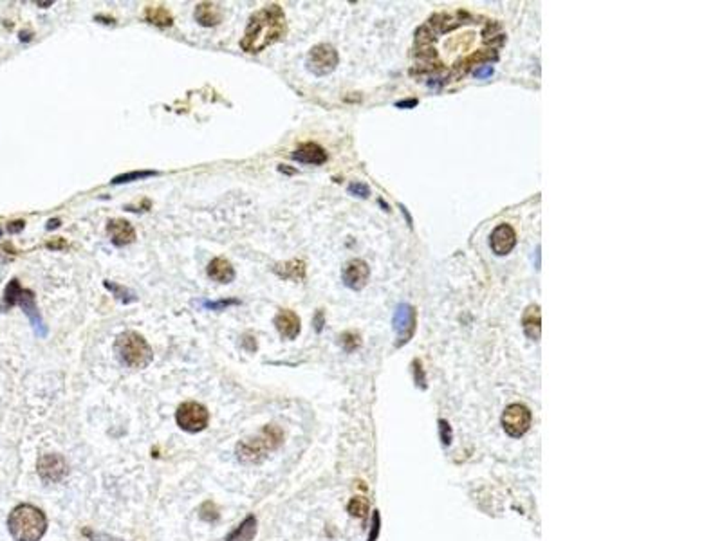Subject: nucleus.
<instances>
[{
    "label": "nucleus",
    "instance_id": "nucleus-1",
    "mask_svg": "<svg viewBox=\"0 0 722 541\" xmlns=\"http://www.w3.org/2000/svg\"><path fill=\"white\" fill-rule=\"evenodd\" d=\"M504 35L493 20L466 11L439 13L415 36V69L439 87L459 80L475 63L495 60Z\"/></svg>",
    "mask_w": 722,
    "mask_h": 541
},
{
    "label": "nucleus",
    "instance_id": "nucleus-2",
    "mask_svg": "<svg viewBox=\"0 0 722 541\" xmlns=\"http://www.w3.org/2000/svg\"><path fill=\"white\" fill-rule=\"evenodd\" d=\"M285 33H288V24H285L284 11L278 4H269L251 16L243 40H240V47L246 53H260L265 47L278 42Z\"/></svg>",
    "mask_w": 722,
    "mask_h": 541
},
{
    "label": "nucleus",
    "instance_id": "nucleus-3",
    "mask_svg": "<svg viewBox=\"0 0 722 541\" xmlns=\"http://www.w3.org/2000/svg\"><path fill=\"white\" fill-rule=\"evenodd\" d=\"M8 529L15 541H40L47 530V518L39 507L22 503L9 512Z\"/></svg>",
    "mask_w": 722,
    "mask_h": 541
},
{
    "label": "nucleus",
    "instance_id": "nucleus-4",
    "mask_svg": "<svg viewBox=\"0 0 722 541\" xmlns=\"http://www.w3.org/2000/svg\"><path fill=\"white\" fill-rule=\"evenodd\" d=\"M282 442H284V433H282L280 428L268 424L257 437L238 442L235 453H237L238 462H243V464H260L268 458L269 453H273L275 449L280 448Z\"/></svg>",
    "mask_w": 722,
    "mask_h": 541
},
{
    "label": "nucleus",
    "instance_id": "nucleus-5",
    "mask_svg": "<svg viewBox=\"0 0 722 541\" xmlns=\"http://www.w3.org/2000/svg\"><path fill=\"white\" fill-rule=\"evenodd\" d=\"M114 350L118 354L119 361L123 365H127L128 369H145V366L150 365V361L154 359V352H152L150 345L146 343V339L141 334H138V332H134V330L119 334L118 339H116Z\"/></svg>",
    "mask_w": 722,
    "mask_h": 541
},
{
    "label": "nucleus",
    "instance_id": "nucleus-6",
    "mask_svg": "<svg viewBox=\"0 0 722 541\" xmlns=\"http://www.w3.org/2000/svg\"><path fill=\"white\" fill-rule=\"evenodd\" d=\"M15 305H20V307H22V311L26 312V316L29 318V321H31L36 334H39L40 338H44V336L47 334V326L44 325L42 316H40L39 309H36L35 294H33V291H29V289H22L19 280L9 282L8 287H6L4 291V299H2V309H4V311L15 307Z\"/></svg>",
    "mask_w": 722,
    "mask_h": 541
},
{
    "label": "nucleus",
    "instance_id": "nucleus-7",
    "mask_svg": "<svg viewBox=\"0 0 722 541\" xmlns=\"http://www.w3.org/2000/svg\"><path fill=\"white\" fill-rule=\"evenodd\" d=\"M176 421L180 430L188 431V433H197V431L206 430L208 423H210V411L203 404L190 401V403L180 404L177 408Z\"/></svg>",
    "mask_w": 722,
    "mask_h": 541
},
{
    "label": "nucleus",
    "instance_id": "nucleus-8",
    "mask_svg": "<svg viewBox=\"0 0 722 541\" xmlns=\"http://www.w3.org/2000/svg\"><path fill=\"white\" fill-rule=\"evenodd\" d=\"M305 66L315 76H327L338 66V53L329 43H318L309 51Z\"/></svg>",
    "mask_w": 722,
    "mask_h": 541
},
{
    "label": "nucleus",
    "instance_id": "nucleus-9",
    "mask_svg": "<svg viewBox=\"0 0 722 541\" xmlns=\"http://www.w3.org/2000/svg\"><path fill=\"white\" fill-rule=\"evenodd\" d=\"M502 426L511 437H522L531 426V411L524 404H509L502 415Z\"/></svg>",
    "mask_w": 722,
    "mask_h": 541
},
{
    "label": "nucleus",
    "instance_id": "nucleus-10",
    "mask_svg": "<svg viewBox=\"0 0 722 541\" xmlns=\"http://www.w3.org/2000/svg\"><path fill=\"white\" fill-rule=\"evenodd\" d=\"M39 475L47 484H56L67 475V462L60 455H42L39 458Z\"/></svg>",
    "mask_w": 722,
    "mask_h": 541
},
{
    "label": "nucleus",
    "instance_id": "nucleus-11",
    "mask_svg": "<svg viewBox=\"0 0 722 541\" xmlns=\"http://www.w3.org/2000/svg\"><path fill=\"white\" fill-rule=\"evenodd\" d=\"M394 329L397 332V345H403L412 338L415 330V309L408 304H401L394 312Z\"/></svg>",
    "mask_w": 722,
    "mask_h": 541
},
{
    "label": "nucleus",
    "instance_id": "nucleus-12",
    "mask_svg": "<svg viewBox=\"0 0 722 541\" xmlns=\"http://www.w3.org/2000/svg\"><path fill=\"white\" fill-rule=\"evenodd\" d=\"M370 277V269L369 265L363 260H350L347 262V265L343 267V284L347 285L352 291H361L365 287L367 282H369Z\"/></svg>",
    "mask_w": 722,
    "mask_h": 541
},
{
    "label": "nucleus",
    "instance_id": "nucleus-13",
    "mask_svg": "<svg viewBox=\"0 0 722 541\" xmlns=\"http://www.w3.org/2000/svg\"><path fill=\"white\" fill-rule=\"evenodd\" d=\"M517 244V233L515 230L509 226V224H500L493 230L492 238H489V246H492L493 253L499 254V257H504V254L509 253Z\"/></svg>",
    "mask_w": 722,
    "mask_h": 541
},
{
    "label": "nucleus",
    "instance_id": "nucleus-14",
    "mask_svg": "<svg viewBox=\"0 0 722 541\" xmlns=\"http://www.w3.org/2000/svg\"><path fill=\"white\" fill-rule=\"evenodd\" d=\"M107 233L111 237V242L118 247L128 246V244H132L136 240L134 226L125 219L108 220Z\"/></svg>",
    "mask_w": 722,
    "mask_h": 541
},
{
    "label": "nucleus",
    "instance_id": "nucleus-15",
    "mask_svg": "<svg viewBox=\"0 0 722 541\" xmlns=\"http://www.w3.org/2000/svg\"><path fill=\"white\" fill-rule=\"evenodd\" d=\"M293 159L304 165H323L327 161V152L316 143H305L293 152Z\"/></svg>",
    "mask_w": 722,
    "mask_h": 541
},
{
    "label": "nucleus",
    "instance_id": "nucleus-16",
    "mask_svg": "<svg viewBox=\"0 0 722 541\" xmlns=\"http://www.w3.org/2000/svg\"><path fill=\"white\" fill-rule=\"evenodd\" d=\"M275 326L284 339H295L300 334V318L293 311H280L275 318Z\"/></svg>",
    "mask_w": 722,
    "mask_h": 541
},
{
    "label": "nucleus",
    "instance_id": "nucleus-17",
    "mask_svg": "<svg viewBox=\"0 0 722 541\" xmlns=\"http://www.w3.org/2000/svg\"><path fill=\"white\" fill-rule=\"evenodd\" d=\"M208 277L219 282V284H230V282L235 280V269L224 258H213L210 262V265H208Z\"/></svg>",
    "mask_w": 722,
    "mask_h": 541
},
{
    "label": "nucleus",
    "instance_id": "nucleus-18",
    "mask_svg": "<svg viewBox=\"0 0 722 541\" xmlns=\"http://www.w3.org/2000/svg\"><path fill=\"white\" fill-rule=\"evenodd\" d=\"M195 20L204 27H213L223 20V9L220 6L212 2H200L195 8Z\"/></svg>",
    "mask_w": 722,
    "mask_h": 541
},
{
    "label": "nucleus",
    "instance_id": "nucleus-19",
    "mask_svg": "<svg viewBox=\"0 0 722 541\" xmlns=\"http://www.w3.org/2000/svg\"><path fill=\"white\" fill-rule=\"evenodd\" d=\"M524 332L529 339L538 341L540 339V307L538 305H529L524 312L522 318Z\"/></svg>",
    "mask_w": 722,
    "mask_h": 541
},
{
    "label": "nucleus",
    "instance_id": "nucleus-20",
    "mask_svg": "<svg viewBox=\"0 0 722 541\" xmlns=\"http://www.w3.org/2000/svg\"><path fill=\"white\" fill-rule=\"evenodd\" d=\"M255 536H257V518L250 515L237 529L228 534L226 541H253Z\"/></svg>",
    "mask_w": 722,
    "mask_h": 541
},
{
    "label": "nucleus",
    "instance_id": "nucleus-21",
    "mask_svg": "<svg viewBox=\"0 0 722 541\" xmlns=\"http://www.w3.org/2000/svg\"><path fill=\"white\" fill-rule=\"evenodd\" d=\"M275 273L282 278H288V280H302L305 277V265L304 262L300 260H291L288 264H282L275 267Z\"/></svg>",
    "mask_w": 722,
    "mask_h": 541
},
{
    "label": "nucleus",
    "instance_id": "nucleus-22",
    "mask_svg": "<svg viewBox=\"0 0 722 541\" xmlns=\"http://www.w3.org/2000/svg\"><path fill=\"white\" fill-rule=\"evenodd\" d=\"M145 19H146V22L154 24V26H159V27L172 26V22H173L170 11L166 8H163V6H150V8H146Z\"/></svg>",
    "mask_w": 722,
    "mask_h": 541
},
{
    "label": "nucleus",
    "instance_id": "nucleus-23",
    "mask_svg": "<svg viewBox=\"0 0 722 541\" xmlns=\"http://www.w3.org/2000/svg\"><path fill=\"white\" fill-rule=\"evenodd\" d=\"M105 287H107L108 291L114 292L116 298H118L119 302H123V304H132V302H136V296L132 294L128 289L121 287V285H116L112 284V282H105Z\"/></svg>",
    "mask_w": 722,
    "mask_h": 541
},
{
    "label": "nucleus",
    "instance_id": "nucleus-24",
    "mask_svg": "<svg viewBox=\"0 0 722 541\" xmlns=\"http://www.w3.org/2000/svg\"><path fill=\"white\" fill-rule=\"evenodd\" d=\"M369 510V502L365 498H352L349 503V512L356 518H365Z\"/></svg>",
    "mask_w": 722,
    "mask_h": 541
},
{
    "label": "nucleus",
    "instance_id": "nucleus-25",
    "mask_svg": "<svg viewBox=\"0 0 722 541\" xmlns=\"http://www.w3.org/2000/svg\"><path fill=\"white\" fill-rule=\"evenodd\" d=\"M152 175H158V173L150 172V170H145V172H131V173H123V175H118L114 180H112V182H114V185H123V182H132V180L146 179V177H152Z\"/></svg>",
    "mask_w": 722,
    "mask_h": 541
},
{
    "label": "nucleus",
    "instance_id": "nucleus-26",
    "mask_svg": "<svg viewBox=\"0 0 722 541\" xmlns=\"http://www.w3.org/2000/svg\"><path fill=\"white\" fill-rule=\"evenodd\" d=\"M199 516L204 520V522L215 523L217 520H219V512H217L215 503H212V502L203 503V507H200V510H199Z\"/></svg>",
    "mask_w": 722,
    "mask_h": 541
},
{
    "label": "nucleus",
    "instance_id": "nucleus-27",
    "mask_svg": "<svg viewBox=\"0 0 722 541\" xmlns=\"http://www.w3.org/2000/svg\"><path fill=\"white\" fill-rule=\"evenodd\" d=\"M342 343L343 346H345L347 352H352V350H356L357 346H360V336L352 334V332H347V334L342 336Z\"/></svg>",
    "mask_w": 722,
    "mask_h": 541
},
{
    "label": "nucleus",
    "instance_id": "nucleus-28",
    "mask_svg": "<svg viewBox=\"0 0 722 541\" xmlns=\"http://www.w3.org/2000/svg\"><path fill=\"white\" fill-rule=\"evenodd\" d=\"M349 193L354 197H363L365 199V197L370 195V188L367 185H363V182H352L349 186Z\"/></svg>",
    "mask_w": 722,
    "mask_h": 541
},
{
    "label": "nucleus",
    "instance_id": "nucleus-29",
    "mask_svg": "<svg viewBox=\"0 0 722 541\" xmlns=\"http://www.w3.org/2000/svg\"><path fill=\"white\" fill-rule=\"evenodd\" d=\"M493 73H495V69H493V66H489V63H484V66L477 67V69L473 71L475 78H479V80H486V78L493 76Z\"/></svg>",
    "mask_w": 722,
    "mask_h": 541
},
{
    "label": "nucleus",
    "instance_id": "nucleus-30",
    "mask_svg": "<svg viewBox=\"0 0 722 541\" xmlns=\"http://www.w3.org/2000/svg\"><path fill=\"white\" fill-rule=\"evenodd\" d=\"M237 304H238L237 299H220V302H215V304H213V302H206L204 307L212 309V311H220V309H226L228 305H237Z\"/></svg>",
    "mask_w": 722,
    "mask_h": 541
},
{
    "label": "nucleus",
    "instance_id": "nucleus-31",
    "mask_svg": "<svg viewBox=\"0 0 722 541\" xmlns=\"http://www.w3.org/2000/svg\"><path fill=\"white\" fill-rule=\"evenodd\" d=\"M439 430H441L442 444L448 445L449 442H452V430H449V424L446 423V421H441V423H439Z\"/></svg>",
    "mask_w": 722,
    "mask_h": 541
},
{
    "label": "nucleus",
    "instance_id": "nucleus-32",
    "mask_svg": "<svg viewBox=\"0 0 722 541\" xmlns=\"http://www.w3.org/2000/svg\"><path fill=\"white\" fill-rule=\"evenodd\" d=\"M47 249H53V251H58V249H66L67 247V242L63 240V238H54V240H51V242L46 244Z\"/></svg>",
    "mask_w": 722,
    "mask_h": 541
},
{
    "label": "nucleus",
    "instance_id": "nucleus-33",
    "mask_svg": "<svg viewBox=\"0 0 722 541\" xmlns=\"http://www.w3.org/2000/svg\"><path fill=\"white\" fill-rule=\"evenodd\" d=\"M377 534H380V515H374L372 518V530H370V536H369V541H376L377 540Z\"/></svg>",
    "mask_w": 722,
    "mask_h": 541
},
{
    "label": "nucleus",
    "instance_id": "nucleus-34",
    "mask_svg": "<svg viewBox=\"0 0 722 541\" xmlns=\"http://www.w3.org/2000/svg\"><path fill=\"white\" fill-rule=\"evenodd\" d=\"M24 226H26V222L24 220H13V222L8 224V231L9 233H20V231L24 230Z\"/></svg>",
    "mask_w": 722,
    "mask_h": 541
},
{
    "label": "nucleus",
    "instance_id": "nucleus-35",
    "mask_svg": "<svg viewBox=\"0 0 722 541\" xmlns=\"http://www.w3.org/2000/svg\"><path fill=\"white\" fill-rule=\"evenodd\" d=\"M315 329H316V332H322V329H323V312L322 311L316 312V316H315Z\"/></svg>",
    "mask_w": 722,
    "mask_h": 541
},
{
    "label": "nucleus",
    "instance_id": "nucleus-36",
    "mask_svg": "<svg viewBox=\"0 0 722 541\" xmlns=\"http://www.w3.org/2000/svg\"><path fill=\"white\" fill-rule=\"evenodd\" d=\"M417 103L415 100H410V101H401V103H397V107H414V105Z\"/></svg>",
    "mask_w": 722,
    "mask_h": 541
},
{
    "label": "nucleus",
    "instance_id": "nucleus-37",
    "mask_svg": "<svg viewBox=\"0 0 722 541\" xmlns=\"http://www.w3.org/2000/svg\"><path fill=\"white\" fill-rule=\"evenodd\" d=\"M60 226V220L54 219V220H49V224H47V230H53V227H58Z\"/></svg>",
    "mask_w": 722,
    "mask_h": 541
},
{
    "label": "nucleus",
    "instance_id": "nucleus-38",
    "mask_svg": "<svg viewBox=\"0 0 722 541\" xmlns=\"http://www.w3.org/2000/svg\"><path fill=\"white\" fill-rule=\"evenodd\" d=\"M537 269H540V247H537Z\"/></svg>",
    "mask_w": 722,
    "mask_h": 541
},
{
    "label": "nucleus",
    "instance_id": "nucleus-39",
    "mask_svg": "<svg viewBox=\"0 0 722 541\" xmlns=\"http://www.w3.org/2000/svg\"><path fill=\"white\" fill-rule=\"evenodd\" d=\"M0 235H2V227H0Z\"/></svg>",
    "mask_w": 722,
    "mask_h": 541
}]
</instances>
